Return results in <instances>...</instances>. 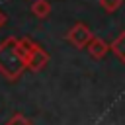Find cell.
Here are the masks:
<instances>
[{
	"label": "cell",
	"instance_id": "obj_1",
	"mask_svg": "<svg viewBox=\"0 0 125 125\" xmlns=\"http://www.w3.org/2000/svg\"><path fill=\"white\" fill-rule=\"evenodd\" d=\"M25 68L27 64L18 49V37L10 35L4 41H0V74L6 80L16 82L23 74Z\"/></svg>",
	"mask_w": 125,
	"mask_h": 125
},
{
	"label": "cell",
	"instance_id": "obj_2",
	"mask_svg": "<svg viewBox=\"0 0 125 125\" xmlns=\"http://www.w3.org/2000/svg\"><path fill=\"white\" fill-rule=\"evenodd\" d=\"M18 49L31 72H41L49 64V53L29 37H18Z\"/></svg>",
	"mask_w": 125,
	"mask_h": 125
},
{
	"label": "cell",
	"instance_id": "obj_3",
	"mask_svg": "<svg viewBox=\"0 0 125 125\" xmlns=\"http://www.w3.org/2000/svg\"><path fill=\"white\" fill-rule=\"evenodd\" d=\"M66 41L74 47V49H86L88 47V43L92 41V37H94V33H92V29L86 25V23H82V21H76L68 31H66Z\"/></svg>",
	"mask_w": 125,
	"mask_h": 125
},
{
	"label": "cell",
	"instance_id": "obj_4",
	"mask_svg": "<svg viewBox=\"0 0 125 125\" xmlns=\"http://www.w3.org/2000/svg\"><path fill=\"white\" fill-rule=\"evenodd\" d=\"M86 49H88L90 57H92V59H96V61H102V59L111 51V49H109V43H107V41H104L102 37H96V35L92 37V41L88 43V47H86Z\"/></svg>",
	"mask_w": 125,
	"mask_h": 125
},
{
	"label": "cell",
	"instance_id": "obj_5",
	"mask_svg": "<svg viewBox=\"0 0 125 125\" xmlns=\"http://www.w3.org/2000/svg\"><path fill=\"white\" fill-rule=\"evenodd\" d=\"M109 49H111V53L115 55V59L125 64V29L109 43Z\"/></svg>",
	"mask_w": 125,
	"mask_h": 125
},
{
	"label": "cell",
	"instance_id": "obj_6",
	"mask_svg": "<svg viewBox=\"0 0 125 125\" xmlns=\"http://www.w3.org/2000/svg\"><path fill=\"white\" fill-rule=\"evenodd\" d=\"M31 14H33L35 18H39V20H45V18H49V14H51V4H49L47 0H35V2L31 4Z\"/></svg>",
	"mask_w": 125,
	"mask_h": 125
},
{
	"label": "cell",
	"instance_id": "obj_7",
	"mask_svg": "<svg viewBox=\"0 0 125 125\" xmlns=\"http://www.w3.org/2000/svg\"><path fill=\"white\" fill-rule=\"evenodd\" d=\"M98 2H100L102 10L107 12V14H113V12H117L123 6V0H98Z\"/></svg>",
	"mask_w": 125,
	"mask_h": 125
},
{
	"label": "cell",
	"instance_id": "obj_8",
	"mask_svg": "<svg viewBox=\"0 0 125 125\" xmlns=\"http://www.w3.org/2000/svg\"><path fill=\"white\" fill-rule=\"evenodd\" d=\"M6 125H33V123H31L23 113H20V111H18V113H14V115L6 121Z\"/></svg>",
	"mask_w": 125,
	"mask_h": 125
},
{
	"label": "cell",
	"instance_id": "obj_9",
	"mask_svg": "<svg viewBox=\"0 0 125 125\" xmlns=\"http://www.w3.org/2000/svg\"><path fill=\"white\" fill-rule=\"evenodd\" d=\"M6 21H8V18H6V14H4L2 10H0V27H2V25H4Z\"/></svg>",
	"mask_w": 125,
	"mask_h": 125
}]
</instances>
